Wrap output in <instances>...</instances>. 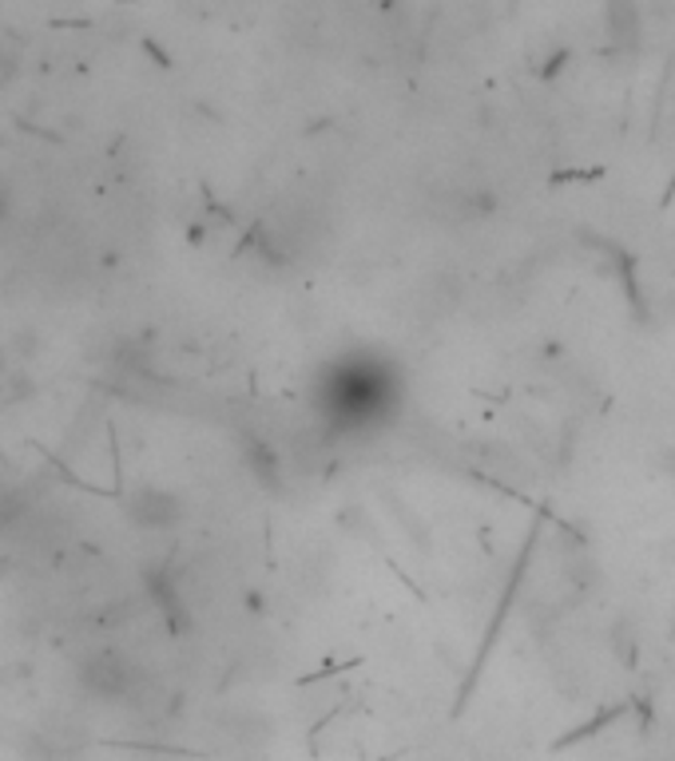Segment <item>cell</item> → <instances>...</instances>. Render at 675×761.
Instances as JSON below:
<instances>
[{"mask_svg":"<svg viewBox=\"0 0 675 761\" xmlns=\"http://www.w3.org/2000/svg\"><path fill=\"white\" fill-rule=\"evenodd\" d=\"M608 21V40L616 48H636L640 44V9H632V4H612L604 12Z\"/></svg>","mask_w":675,"mask_h":761,"instance_id":"cell-1","label":"cell"},{"mask_svg":"<svg viewBox=\"0 0 675 761\" xmlns=\"http://www.w3.org/2000/svg\"><path fill=\"white\" fill-rule=\"evenodd\" d=\"M131 516L136 519H143V524H167V519L175 516V504H171V496H164V492H148V496H140L136 500V507H128Z\"/></svg>","mask_w":675,"mask_h":761,"instance_id":"cell-2","label":"cell"},{"mask_svg":"<svg viewBox=\"0 0 675 761\" xmlns=\"http://www.w3.org/2000/svg\"><path fill=\"white\" fill-rule=\"evenodd\" d=\"M655 468H660V476L675 480V449H664V452H660V456H655Z\"/></svg>","mask_w":675,"mask_h":761,"instance_id":"cell-3","label":"cell"}]
</instances>
